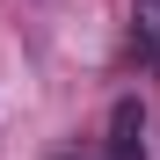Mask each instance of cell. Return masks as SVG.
<instances>
[{
  "instance_id": "7a4b0ae2",
  "label": "cell",
  "mask_w": 160,
  "mask_h": 160,
  "mask_svg": "<svg viewBox=\"0 0 160 160\" xmlns=\"http://www.w3.org/2000/svg\"><path fill=\"white\" fill-rule=\"evenodd\" d=\"M131 58L160 73V0H138L131 8Z\"/></svg>"
},
{
  "instance_id": "6da1fadb",
  "label": "cell",
  "mask_w": 160,
  "mask_h": 160,
  "mask_svg": "<svg viewBox=\"0 0 160 160\" xmlns=\"http://www.w3.org/2000/svg\"><path fill=\"white\" fill-rule=\"evenodd\" d=\"M109 160H146V102L124 95L109 109Z\"/></svg>"
}]
</instances>
